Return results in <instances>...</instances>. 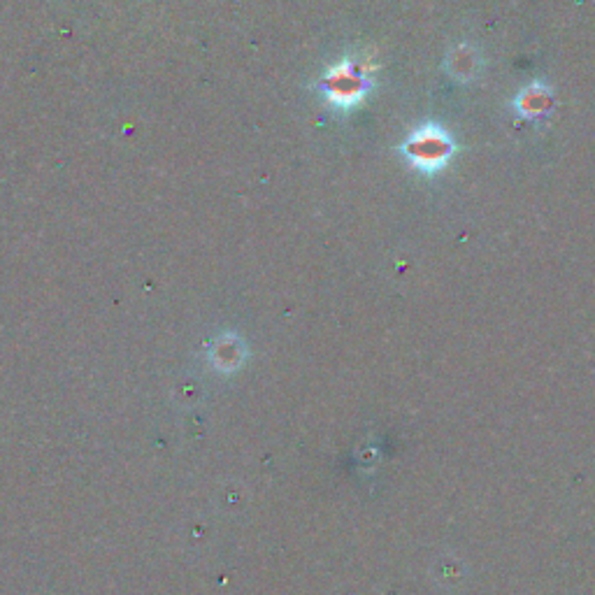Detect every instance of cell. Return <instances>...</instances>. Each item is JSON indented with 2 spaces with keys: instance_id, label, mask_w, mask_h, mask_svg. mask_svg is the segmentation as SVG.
I'll return each instance as SVG.
<instances>
[{
  "instance_id": "obj_1",
  "label": "cell",
  "mask_w": 595,
  "mask_h": 595,
  "mask_svg": "<svg viewBox=\"0 0 595 595\" xmlns=\"http://www.w3.org/2000/svg\"><path fill=\"white\" fill-rule=\"evenodd\" d=\"M403 152L407 159L412 161L414 168L435 172L440 170L444 163L454 154V142L440 126H421L419 131L410 135V140L405 142Z\"/></svg>"
},
{
  "instance_id": "obj_2",
  "label": "cell",
  "mask_w": 595,
  "mask_h": 595,
  "mask_svg": "<svg viewBox=\"0 0 595 595\" xmlns=\"http://www.w3.org/2000/svg\"><path fill=\"white\" fill-rule=\"evenodd\" d=\"M368 86V75L356 68V63L342 61L326 75L324 93L333 105L351 107L365 96Z\"/></svg>"
}]
</instances>
